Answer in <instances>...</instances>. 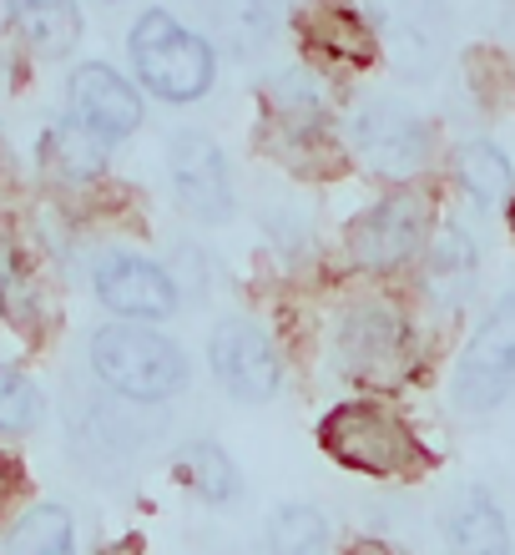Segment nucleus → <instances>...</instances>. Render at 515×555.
<instances>
[{"instance_id": "7", "label": "nucleus", "mask_w": 515, "mask_h": 555, "mask_svg": "<svg viewBox=\"0 0 515 555\" xmlns=\"http://www.w3.org/2000/svg\"><path fill=\"white\" fill-rule=\"evenodd\" d=\"M207 369L222 384V395L237 404H268L283 389V359L279 344L258 319L228 313L207 334Z\"/></svg>"}, {"instance_id": "23", "label": "nucleus", "mask_w": 515, "mask_h": 555, "mask_svg": "<svg viewBox=\"0 0 515 555\" xmlns=\"http://www.w3.org/2000/svg\"><path fill=\"white\" fill-rule=\"evenodd\" d=\"M46 414V399L26 369L0 364V435H30Z\"/></svg>"}, {"instance_id": "14", "label": "nucleus", "mask_w": 515, "mask_h": 555, "mask_svg": "<svg viewBox=\"0 0 515 555\" xmlns=\"http://www.w3.org/2000/svg\"><path fill=\"white\" fill-rule=\"evenodd\" d=\"M5 15H11L15 36L46 61L72 56L76 41H81V11H76V0H5Z\"/></svg>"}, {"instance_id": "19", "label": "nucleus", "mask_w": 515, "mask_h": 555, "mask_svg": "<svg viewBox=\"0 0 515 555\" xmlns=\"http://www.w3.org/2000/svg\"><path fill=\"white\" fill-rule=\"evenodd\" d=\"M5 555H76V520L66 505H30L5 535Z\"/></svg>"}, {"instance_id": "3", "label": "nucleus", "mask_w": 515, "mask_h": 555, "mask_svg": "<svg viewBox=\"0 0 515 555\" xmlns=\"http://www.w3.org/2000/svg\"><path fill=\"white\" fill-rule=\"evenodd\" d=\"M319 444L334 465L374 480L420 475L429 465V450L414 439V429L379 399H344L319 420Z\"/></svg>"}, {"instance_id": "24", "label": "nucleus", "mask_w": 515, "mask_h": 555, "mask_svg": "<svg viewBox=\"0 0 515 555\" xmlns=\"http://www.w3.org/2000/svg\"><path fill=\"white\" fill-rule=\"evenodd\" d=\"M11 490H15V465L5 460V454H0V505L11 500Z\"/></svg>"}, {"instance_id": "21", "label": "nucleus", "mask_w": 515, "mask_h": 555, "mask_svg": "<svg viewBox=\"0 0 515 555\" xmlns=\"http://www.w3.org/2000/svg\"><path fill=\"white\" fill-rule=\"evenodd\" d=\"M313 41L329 61H344V66H369V56H374V30L353 11H339V5L313 15Z\"/></svg>"}, {"instance_id": "8", "label": "nucleus", "mask_w": 515, "mask_h": 555, "mask_svg": "<svg viewBox=\"0 0 515 555\" xmlns=\"http://www.w3.org/2000/svg\"><path fill=\"white\" fill-rule=\"evenodd\" d=\"M167 182H172V203L203 228H222L237 212V192L233 172L222 146L207 132H172L167 142Z\"/></svg>"}, {"instance_id": "9", "label": "nucleus", "mask_w": 515, "mask_h": 555, "mask_svg": "<svg viewBox=\"0 0 515 555\" xmlns=\"http://www.w3.org/2000/svg\"><path fill=\"white\" fill-rule=\"evenodd\" d=\"M353 152L364 162L369 172L389 177V182H404L429 162V146H435V132L420 112H410L404 102H369L353 112Z\"/></svg>"}, {"instance_id": "16", "label": "nucleus", "mask_w": 515, "mask_h": 555, "mask_svg": "<svg viewBox=\"0 0 515 555\" xmlns=\"http://www.w3.org/2000/svg\"><path fill=\"white\" fill-rule=\"evenodd\" d=\"M177 480L188 485L192 495L213 505V511H233L237 500H243V475H237L233 454L222 450L218 439H188L172 460Z\"/></svg>"}, {"instance_id": "6", "label": "nucleus", "mask_w": 515, "mask_h": 555, "mask_svg": "<svg viewBox=\"0 0 515 555\" xmlns=\"http://www.w3.org/2000/svg\"><path fill=\"white\" fill-rule=\"evenodd\" d=\"M339 364L364 389H395L410 369V319L389 298L353 304L339 323Z\"/></svg>"}, {"instance_id": "5", "label": "nucleus", "mask_w": 515, "mask_h": 555, "mask_svg": "<svg viewBox=\"0 0 515 555\" xmlns=\"http://www.w3.org/2000/svg\"><path fill=\"white\" fill-rule=\"evenodd\" d=\"M435 228V197L425 188H395L349 222V258L364 273H395L425 248Z\"/></svg>"}, {"instance_id": "25", "label": "nucleus", "mask_w": 515, "mask_h": 555, "mask_svg": "<svg viewBox=\"0 0 515 555\" xmlns=\"http://www.w3.org/2000/svg\"><path fill=\"white\" fill-rule=\"evenodd\" d=\"M505 222H511V233H515V197L505 203Z\"/></svg>"}, {"instance_id": "18", "label": "nucleus", "mask_w": 515, "mask_h": 555, "mask_svg": "<svg viewBox=\"0 0 515 555\" xmlns=\"http://www.w3.org/2000/svg\"><path fill=\"white\" fill-rule=\"evenodd\" d=\"M263 545H268V555H324L329 515L319 505H304V500L273 505V515H268V526H263Z\"/></svg>"}, {"instance_id": "17", "label": "nucleus", "mask_w": 515, "mask_h": 555, "mask_svg": "<svg viewBox=\"0 0 515 555\" xmlns=\"http://www.w3.org/2000/svg\"><path fill=\"white\" fill-rule=\"evenodd\" d=\"M455 177L480 212H495V207H505L515 197V167L495 142H460Z\"/></svg>"}, {"instance_id": "12", "label": "nucleus", "mask_w": 515, "mask_h": 555, "mask_svg": "<svg viewBox=\"0 0 515 555\" xmlns=\"http://www.w3.org/2000/svg\"><path fill=\"white\" fill-rule=\"evenodd\" d=\"M66 117L96 132L106 146H117L121 137L142 127V91L121 72H112L106 61H87L66 81Z\"/></svg>"}, {"instance_id": "20", "label": "nucleus", "mask_w": 515, "mask_h": 555, "mask_svg": "<svg viewBox=\"0 0 515 555\" xmlns=\"http://www.w3.org/2000/svg\"><path fill=\"white\" fill-rule=\"evenodd\" d=\"M46 146H51V162H56L72 182H91V177H102L106 152H112L102 137L87 132V127H81V121H72V117H61L56 127H51V142H46Z\"/></svg>"}, {"instance_id": "11", "label": "nucleus", "mask_w": 515, "mask_h": 555, "mask_svg": "<svg viewBox=\"0 0 515 555\" xmlns=\"http://www.w3.org/2000/svg\"><path fill=\"white\" fill-rule=\"evenodd\" d=\"M364 21L389 51L399 76L425 81L440 66L445 36H450V11L445 0H364Z\"/></svg>"}, {"instance_id": "26", "label": "nucleus", "mask_w": 515, "mask_h": 555, "mask_svg": "<svg viewBox=\"0 0 515 555\" xmlns=\"http://www.w3.org/2000/svg\"><path fill=\"white\" fill-rule=\"evenodd\" d=\"M102 5H117V0H102Z\"/></svg>"}, {"instance_id": "22", "label": "nucleus", "mask_w": 515, "mask_h": 555, "mask_svg": "<svg viewBox=\"0 0 515 555\" xmlns=\"http://www.w3.org/2000/svg\"><path fill=\"white\" fill-rule=\"evenodd\" d=\"M0 308L11 323H30L41 313V283H36V268L26 263V253L15 243H0Z\"/></svg>"}, {"instance_id": "10", "label": "nucleus", "mask_w": 515, "mask_h": 555, "mask_svg": "<svg viewBox=\"0 0 515 555\" xmlns=\"http://www.w3.org/2000/svg\"><path fill=\"white\" fill-rule=\"evenodd\" d=\"M91 293L96 304L121 323H163L182 308V288H177L172 268L142 253H106L91 268Z\"/></svg>"}, {"instance_id": "2", "label": "nucleus", "mask_w": 515, "mask_h": 555, "mask_svg": "<svg viewBox=\"0 0 515 555\" xmlns=\"http://www.w3.org/2000/svg\"><path fill=\"white\" fill-rule=\"evenodd\" d=\"M127 56H132L137 81L167 106L203 102L218 81V51L203 30L182 26L172 11H142L127 30Z\"/></svg>"}, {"instance_id": "1", "label": "nucleus", "mask_w": 515, "mask_h": 555, "mask_svg": "<svg viewBox=\"0 0 515 555\" xmlns=\"http://www.w3.org/2000/svg\"><path fill=\"white\" fill-rule=\"evenodd\" d=\"M87 359L91 374L106 384V395H117L121 404H142V410L177 399L192 379L188 353L152 323H102L87 344Z\"/></svg>"}, {"instance_id": "15", "label": "nucleus", "mask_w": 515, "mask_h": 555, "mask_svg": "<svg viewBox=\"0 0 515 555\" xmlns=\"http://www.w3.org/2000/svg\"><path fill=\"white\" fill-rule=\"evenodd\" d=\"M475 278H480V248L465 228H440V237L429 243L425 258V288L440 308H460L475 293Z\"/></svg>"}, {"instance_id": "4", "label": "nucleus", "mask_w": 515, "mask_h": 555, "mask_svg": "<svg viewBox=\"0 0 515 555\" xmlns=\"http://www.w3.org/2000/svg\"><path fill=\"white\" fill-rule=\"evenodd\" d=\"M515 395V288L495 298L450 374V399L460 414H490Z\"/></svg>"}, {"instance_id": "13", "label": "nucleus", "mask_w": 515, "mask_h": 555, "mask_svg": "<svg viewBox=\"0 0 515 555\" xmlns=\"http://www.w3.org/2000/svg\"><path fill=\"white\" fill-rule=\"evenodd\" d=\"M445 545L455 555H511V526L486 485H465L445 511Z\"/></svg>"}]
</instances>
